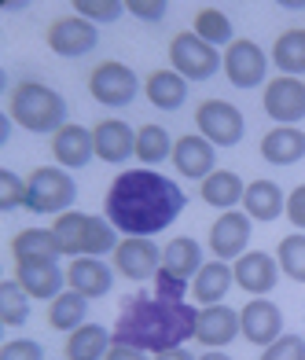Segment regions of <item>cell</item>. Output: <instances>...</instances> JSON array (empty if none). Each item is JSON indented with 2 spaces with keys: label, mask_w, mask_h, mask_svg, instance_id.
Returning <instances> with one entry per match:
<instances>
[{
  "label": "cell",
  "mask_w": 305,
  "mask_h": 360,
  "mask_svg": "<svg viewBox=\"0 0 305 360\" xmlns=\"http://www.w3.org/2000/svg\"><path fill=\"white\" fill-rule=\"evenodd\" d=\"M188 210V195L173 176L158 173V169H125L110 180L107 199H103V214L118 232L129 239H151L158 232L181 217Z\"/></svg>",
  "instance_id": "1"
},
{
  "label": "cell",
  "mask_w": 305,
  "mask_h": 360,
  "mask_svg": "<svg viewBox=\"0 0 305 360\" xmlns=\"http://www.w3.org/2000/svg\"><path fill=\"white\" fill-rule=\"evenodd\" d=\"M199 309L191 302H169L158 294L136 290L125 298L122 313L115 320V342L136 346L143 353H166L181 349L188 338H195Z\"/></svg>",
  "instance_id": "2"
},
{
  "label": "cell",
  "mask_w": 305,
  "mask_h": 360,
  "mask_svg": "<svg viewBox=\"0 0 305 360\" xmlns=\"http://www.w3.org/2000/svg\"><path fill=\"white\" fill-rule=\"evenodd\" d=\"M8 118L34 136H56L67 122V100L44 81H15L8 89Z\"/></svg>",
  "instance_id": "3"
},
{
  "label": "cell",
  "mask_w": 305,
  "mask_h": 360,
  "mask_svg": "<svg viewBox=\"0 0 305 360\" xmlns=\"http://www.w3.org/2000/svg\"><path fill=\"white\" fill-rule=\"evenodd\" d=\"M52 232L59 239V250L67 257H103L118 250V228L107 217L96 214H77V210H67L52 221Z\"/></svg>",
  "instance_id": "4"
},
{
  "label": "cell",
  "mask_w": 305,
  "mask_h": 360,
  "mask_svg": "<svg viewBox=\"0 0 305 360\" xmlns=\"http://www.w3.org/2000/svg\"><path fill=\"white\" fill-rule=\"evenodd\" d=\"M77 199V180L63 166H37L26 176V210L30 214L59 217L67 214Z\"/></svg>",
  "instance_id": "5"
},
{
  "label": "cell",
  "mask_w": 305,
  "mask_h": 360,
  "mask_svg": "<svg viewBox=\"0 0 305 360\" xmlns=\"http://www.w3.org/2000/svg\"><path fill=\"white\" fill-rule=\"evenodd\" d=\"M89 96L103 107H129L140 96V77L133 67H125L118 59L96 63L89 74Z\"/></svg>",
  "instance_id": "6"
},
{
  "label": "cell",
  "mask_w": 305,
  "mask_h": 360,
  "mask_svg": "<svg viewBox=\"0 0 305 360\" xmlns=\"http://www.w3.org/2000/svg\"><path fill=\"white\" fill-rule=\"evenodd\" d=\"M169 67L184 81H210L224 67V56L188 30V34H176L169 41Z\"/></svg>",
  "instance_id": "7"
},
{
  "label": "cell",
  "mask_w": 305,
  "mask_h": 360,
  "mask_svg": "<svg viewBox=\"0 0 305 360\" xmlns=\"http://www.w3.org/2000/svg\"><path fill=\"white\" fill-rule=\"evenodd\" d=\"M195 129L214 147H235L247 136V118L243 110L228 100H202L195 107Z\"/></svg>",
  "instance_id": "8"
},
{
  "label": "cell",
  "mask_w": 305,
  "mask_h": 360,
  "mask_svg": "<svg viewBox=\"0 0 305 360\" xmlns=\"http://www.w3.org/2000/svg\"><path fill=\"white\" fill-rule=\"evenodd\" d=\"M221 70H224V77H228L235 89H258V85H265L268 56L261 52L258 41L235 37L228 48H224V67Z\"/></svg>",
  "instance_id": "9"
},
{
  "label": "cell",
  "mask_w": 305,
  "mask_h": 360,
  "mask_svg": "<svg viewBox=\"0 0 305 360\" xmlns=\"http://www.w3.org/2000/svg\"><path fill=\"white\" fill-rule=\"evenodd\" d=\"M44 41L63 59H82L100 44V30H96L89 19H82V15H59L56 22H48Z\"/></svg>",
  "instance_id": "10"
},
{
  "label": "cell",
  "mask_w": 305,
  "mask_h": 360,
  "mask_svg": "<svg viewBox=\"0 0 305 360\" xmlns=\"http://www.w3.org/2000/svg\"><path fill=\"white\" fill-rule=\"evenodd\" d=\"M261 107L276 125H298L305 118V81L301 77H283V74L265 81Z\"/></svg>",
  "instance_id": "11"
},
{
  "label": "cell",
  "mask_w": 305,
  "mask_h": 360,
  "mask_svg": "<svg viewBox=\"0 0 305 360\" xmlns=\"http://www.w3.org/2000/svg\"><path fill=\"white\" fill-rule=\"evenodd\" d=\"M110 265H115L118 276H125V280L133 283H143V280H155V272L162 269V250L155 247L151 239H122L118 250L110 254Z\"/></svg>",
  "instance_id": "12"
},
{
  "label": "cell",
  "mask_w": 305,
  "mask_h": 360,
  "mask_svg": "<svg viewBox=\"0 0 305 360\" xmlns=\"http://www.w3.org/2000/svg\"><path fill=\"white\" fill-rule=\"evenodd\" d=\"M239 335H243L250 346H272L280 335H283V313L276 302H265V298H250L243 309H239Z\"/></svg>",
  "instance_id": "13"
},
{
  "label": "cell",
  "mask_w": 305,
  "mask_h": 360,
  "mask_svg": "<svg viewBox=\"0 0 305 360\" xmlns=\"http://www.w3.org/2000/svg\"><path fill=\"white\" fill-rule=\"evenodd\" d=\"M232 272H235V287H243L250 298H265V294L276 290L280 283V261L265 254V250H247L239 261H232Z\"/></svg>",
  "instance_id": "14"
},
{
  "label": "cell",
  "mask_w": 305,
  "mask_h": 360,
  "mask_svg": "<svg viewBox=\"0 0 305 360\" xmlns=\"http://www.w3.org/2000/svg\"><path fill=\"white\" fill-rule=\"evenodd\" d=\"M169 162L176 166V173H181L184 180H199L202 184L210 173H217V147L199 133H188V136L173 140V158Z\"/></svg>",
  "instance_id": "15"
},
{
  "label": "cell",
  "mask_w": 305,
  "mask_h": 360,
  "mask_svg": "<svg viewBox=\"0 0 305 360\" xmlns=\"http://www.w3.org/2000/svg\"><path fill=\"white\" fill-rule=\"evenodd\" d=\"M250 247V217L239 210H224V214L210 224V250L217 261H239Z\"/></svg>",
  "instance_id": "16"
},
{
  "label": "cell",
  "mask_w": 305,
  "mask_h": 360,
  "mask_svg": "<svg viewBox=\"0 0 305 360\" xmlns=\"http://www.w3.org/2000/svg\"><path fill=\"white\" fill-rule=\"evenodd\" d=\"M92 143H96V158L122 166L125 158H136V129L125 125L122 118H103L92 125Z\"/></svg>",
  "instance_id": "17"
},
{
  "label": "cell",
  "mask_w": 305,
  "mask_h": 360,
  "mask_svg": "<svg viewBox=\"0 0 305 360\" xmlns=\"http://www.w3.org/2000/svg\"><path fill=\"white\" fill-rule=\"evenodd\" d=\"M67 287L85 294L89 302L107 298L115 287V265H107L103 257H70L67 265Z\"/></svg>",
  "instance_id": "18"
},
{
  "label": "cell",
  "mask_w": 305,
  "mask_h": 360,
  "mask_svg": "<svg viewBox=\"0 0 305 360\" xmlns=\"http://www.w3.org/2000/svg\"><path fill=\"white\" fill-rule=\"evenodd\" d=\"M11 257L15 265H52L63 257V250L52 228H22L11 236Z\"/></svg>",
  "instance_id": "19"
},
{
  "label": "cell",
  "mask_w": 305,
  "mask_h": 360,
  "mask_svg": "<svg viewBox=\"0 0 305 360\" xmlns=\"http://www.w3.org/2000/svg\"><path fill=\"white\" fill-rule=\"evenodd\" d=\"M239 335V313L228 305H206L199 309V327H195V342L202 349H224L228 342Z\"/></svg>",
  "instance_id": "20"
},
{
  "label": "cell",
  "mask_w": 305,
  "mask_h": 360,
  "mask_svg": "<svg viewBox=\"0 0 305 360\" xmlns=\"http://www.w3.org/2000/svg\"><path fill=\"white\" fill-rule=\"evenodd\" d=\"M52 158L63 169H85L96 158V143H92V129L85 125H63L52 136Z\"/></svg>",
  "instance_id": "21"
},
{
  "label": "cell",
  "mask_w": 305,
  "mask_h": 360,
  "mask_svg": "<svg viewBox=\"0 0 305 360\" xmlns=\"http://www.w3.org/2000/svg\"><path fill=\"white\" fill-rule=\"evenodd\" d=\"M11 280L34 302H52L67 290V269H59V261H52V265H15Z\"/></svg>",
  "instance_id": "22"
},
{
  "label": "cell",
  "mask_w": 305,
  "mask_h": 360,
  "mask_svg": "<svg viewBox=\"0 0 305 360\" xmlns=\"http://www.w3.org/2000/svg\"><path fill=\"white\" fill-rule=\"evenodd\" d=\"M283 210H287V195L283 188L276 184V180H250L247 184V195H243V214L250 221H276L283 217Z\"/></svg>",
  "instance_id": "23"
},
{
  "label": "cell",
  "mask_w": 305,
  "mask_h": 360,
  "mask_svg": "<svg viewBox=\"0 0 305 360\" xmlns=\"http://www.w3.org/2000/svg\"><path fill=\"white\" fill-rule=\"evenodd\" d=\"M232 283H235V272H232V265L228 261H206V265L195 272V280H191V298H195L202 309L206 305H221L224 302V294L232 290Z\"/></svg>",
  "instance_id": "24"
},
{
  "label": "cell",
  "mask_w": 305,
  "mask_h": 360,
  "mask_svg": "<svg viewBox=\"0 0 305 360\" xmlns=\"http://www.w3.org/2000/svg\"><path fill=\"white\" fill-rule=\"evenodd\" d=\"M261 158L272 166H294L305 158V133L298 125H276L261 136Z\"/></svg>",
  "instance_id": "25"
},
{
  "label": "cell",
  "mask_w": 305,
  "mask_h": 360,
  "mask_svg": "<svg viewBox=\"0 0 305 360\" xmlns=\"http://www.w3.org/2000/svg\"><path fill=\"white\" fill-rule=\"evenodd\" d=\"M115 346V331H107L103 323H82L77 331L67 335L63 360H103Z\"/></svg>",
  "instance_id": "26"
},
{
  "label": "cell",
  "mask_w": 305,
  "mask_h": 360,
  "mask_svg": "<svg viewBox=\"0 0 305 360\" xmlns=\"http://www.w3.org/2000/svg\"><path fill=\"white\" fill-rule=\"evenodd\" d=\"M143 96H148V103L158 107V110H181L184 100H188V81L173 67L151 70L148 81H143Z\"/></svg>",
  "instance_id": "27"
},
{
  "label": "cell",
  "mask_w": 305,
  "mask_h": 360,
  "mask_svg": "<svg viewBox=\"0 0 305 360\" xmlns=\"http://www.w3.org/2000/svg\"><path fill=\"white\" fill-rule=\"evenodd\" d=\"M199 195H202V202L206 206H214V210H235L239 202H243V195H247V184H243V176L232 173V169H217L210 173L199 184Z\"/></svg>",
  "instance_id": "28"
},
{
  "label": "cell",
  "mask_w": 305,
  "mask_h": 360,
  "mask_svg": "<svg viewBox=\"0 0 305 360\" xmlns=\"http://www.w3.org/2000/svg\"><path fill=\"white\" fill-rule=\"evenodd\" d=\"M206 265L202 261V247L191 236H176L162 247V272L176 276V280H195V272Z\"/></svg>",
  "instance_id": "29"
},
{
  "label": "cell",
  "mask_w": 305,
  "mask_h": 360,
  "mask_svg": "<svg viewBox=\"0 0 305 360\" xmlns=\"http://www.w3.org/2000/svg\"><path fill=\"white\" fill-rule=\"evenodd\" d=\"M272 67L283 77H305V30H283V34L272 41Z\"/></svg>",
  "instance_id": "30"
},
{
  "label": "cell",
  "mask_w": 305,
  "mask_h": 360,
  "mask_svg": "<svg viewBox=\"0 0 305 360\" xmlns=\"http://www.w3.org/2000/svg\"><path fill=\"white\" fill-rule=\"evenodd\" d=\"M89 316V298L85 294H77V290H63L59 298L48 302V327H56V331H77V327L85 323Z\"/></svg>",
  "instance_id": "31"
},
{
  "label": "cell",
  "mask_w": 305,
  "mask_h": 360,
  "mask_svg": "<svg viewBox=\"0 0 305 360\" xmlns=\"http://www.w3.org/2000/svg\"><path fill=\"white\" fill-rule=\"evenodd\" d=\"M191 34L202 37L206 44H214V48H228L235 41L232 19L221 8H199L195 11V22H191Z\"/></svg>",
  "instance_id": "32"
},
{
  "label": "cell",
  "mask_w": 305,
  "mask_h": 360,
  "mask_svg": "<svg viewBox=\"0 0 305 360\" xmlns=\"http://www.w3.org/2000/svg\"><path fill=\"white\" fill-rule=\"evenodd\" d=\"M136 158L148 169H155L158 162L173 158V140H169V133L162 125H140L136 129Z\"/></svg>",
  "instance_id": "33"
},
{
  "label": "cell",
  "mask_w": 305,
  "mask_h": 360,
  "mask_svg": "<svg viewBox=\"0 0 305 360\" xmlns=\"http://www.w3.org/2000/svg\"><path fill=\"white\" fill-rule=\"evenodd\" d=\"M30 294L15 283V280H4L0 283V323L11 327V331H19V327H26L30 320Z\"/></svg>",
  "instance_id": "34"
},
{
  "label": "cell",
  "mask_w": 305,
  "mask_h": 360,
  "mask_svg": "<svg viewBox=\"0 0 305 360\" xmlns=\"http://www.w3.org/2000/svg\"><path fill=\"white\" fill-rule=\"evenodd\" d=\"M276 261H280V272L294 283H305V232H291L280 239L276 247Z\"/></svg>",
  "instance_id": "35"
},
{
  "label": "cell",
  "mask_w": 305,
  "mask_h": 360,
  "mask_svg": "<svg viewBox=\"0 0 305 360\" xmlns=\"http://www.w3.org/2000/svg\"><path fill=\"white\" fill-rule=\"evenodd\" d=\"M70 8H74V15H82L92 26H100V22H118L122 19L125 0H74Z\"/></svg>",
  "instance_id": "36"
},
{
  "label": "cell",
  "mask_w": 305,
  "mask_h": 360,
  "mask_svg": "<svg viewBox=\"0 0 305 360\" xmlns=\"http://www.w3.org/2000/svg\"><path fill=\"white\" fill-rule=\"evenodd\" d=\"M19 206L26 210V176L11 173V169H0V210L15 214Z\"/></svg>",
  "instance_id": "37"
},
{
  "label": "cell",
  "mask_w": 305,
  "mask_h": 360,
  "mask_svg": "<svg viewBox=\"0 0 305 360\" xmlns=\"http://www.w3.org/2000/svg\"><path fill=\"white\" fill-rule=\"evenodd\" d=\"M258 360H305V338L301 335H280L272 346L261 349Z\"/></svg>",
  "instance_id": "38"
},
{
  "label": "cell",
  "mask_w": 305,
  "mask_h": 360,
  "mask_svg": "<svg viewBox=\"0 0 305 360\" xmlns=\"http://www.w3.org/2000/svg\"><path fill=\"white\" fill-rule=\"evenodd\" d=\"M0 360H44V346L34 338H11L0 346Z\"/></svg>",
  "instance_id": "39"
},
{
  "label": "cell",
  "mask_w": 305,
  "mask_h": 360,
  "mask_svg": "<svg viewBox=\"0 0 305 360\" xmlns=\"http://www.w3.org/2000/svg\"><path fill=\"white\" fill-rule=\"evenodd\" d=\"M125 11H129L133 19H140V22H162L169 4L166 0H125Z\"/></svg>",
  "instance_id": "40"
},
{
  "label": "cell",
  "mask_w": 305,
  "mask_h": 360,
  "mask_svg": "<svg viewBox=\"0 0 305 360\" xmlns=\"http://www.w3.org/2000/svg\"><path fill=\"white\" fill-rule=\"evenodd\" d=\"M188 290H191L188 280H176V276H169V272H162V269L155 272V294H158V298L184 302V294H188Z\"/></svg>",
  "instance_id": "41"
},
{
  "label": "cell",
  "mask_w": 305,
  "mask_h": 360,
  "mask_svg": "<svg viewBox=\"0 0 305 360\" xmlns=\"http://www.w3.org/2000/svg\"><path fill=\"white\" fill-rule=\"evenodd\" d=\"M283 217L294 224V232H305V184H298L291 195H287V210Z\"/></svg>",
  "instance_id": "42"
},
{
  "label": "cell",
  "mask_w": 305,
  "mask_h": 360,
  "mask_svg": "<svg viewBox=\"0 0 305 360\" xmlns=\"http://www.w3.org/2000/svg\"><path fill=\"white\" fill-rule=\"evenodd\" d=\"M103 360H148V353L136 349V346H122V342H115V346H110V353H107Z\"/></svg>",
  "instance_id": "43"
},
{
  "label": "cell",
  "mask_w": 305,
  "mask_h": 360,
  "mask_svg": "<svg viewBox=\"0 0 305 360\" xmlns=\"http://www.w3.org/2000/svg\"><path fill=\"white\" fill-rule=\"evenodd\" d=\"M155 360H195V356H191L184 346L181 349H166V353H155Z\"/></svg>",
  "instance_id": "44"
},
{
  "label": "cell",
  "mask_w": 305,
  "mask_h": 360,
  "mask_svg": "<svg viewBox=\"0 0 305 360\" xmlns=\"http://www.w3.org/2000/svg\"><path fill=\"white\" fill-rule=\"evenodd\" d=\"M195 360H232L228 353H224V349H206L202 356H195Z\"/></svg>",
  "instance_id": "45"
},
{
  "label": "cell",
  "mask_w": 305,
  "mask_h": 360,
  "mask_svg": "<svg viewBox=\"0 0 305 360\" xmlns=\"http://www.w3.org/2000/svg\"><path fill=\"white\" fill-rule=\"evenodd\" d=\"M280 8H287V11H301V8H305V0H280Z\"/></svg>",
  "instance_id": "46"
}]
</instances>
